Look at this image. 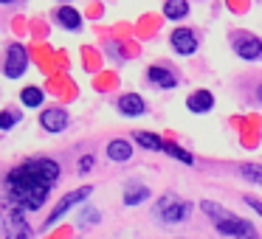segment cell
Instances as JSON below:
<instances>
[{
    "label": "cell",
    "mask_w": 262,
    "mask_h": 239,
    "mask_svg": "<svg viewBox=\"0 0 262 239\" xmlns=\"http://www.w3.org/2000/svg\"><path fill=\"white\" fill-rule=\"evenodd\" d=\"M0 3H3V6H9V3H17V0H0Z\"/></svg>",
    "instance_id": "28"
},
{
    "label": "cell",
    "mask_w": 262,
    "mask_h": 239,
    "mask_svg": "<svg viewBox=\"0 0 262 239\" xmlns=\"http://www.w3.org/2000/svg\"><path fill=\"white\" fill-rule=\"evenodd\" d=\"M234 239H259V236H256V228H254V222H245V228L239 231V236H234Z\"/></svg>",
    "instance_id": "24"
},
{
    "label": "cell",
    "mask_w": 262,
    "mask_h": 239,
    "mask_svg": "<svg viewBox=\"0 0 262 239\" xmlns=\"http://www.w3.org/2000/svg\"><path fill=\"white\" fill-rule=\"evenodd\" d=\"M59 180V163L51 158H31L26 163L14 166L3 177L9 200L23 211H37L48 200V192Z\"/></svg>",
    "instance_id": "1"
},
{
    "label": "cell",
    "mask_w": 262,
    "mask_h": 239,
    "mask_svg": "<svg viewBox=\"0 0 262 239\" xmlns=\"http://www.w3.org/2000/svg\"><path fill=\"white\" fill-rule=\"evenodd\" d=\"M133 141L138 144V147H144V149H149V152H164V141H161L155 132H133Z\"/></svg>",
    "instance_id": "16"
},
{
    "label": "cell",
    "mask_w": 262,
    "mask_h": 239,
    "mask_svg": "<svg viewBox=\"0 0 262 239\" xmlns=\"http://www.w3.org/2000/svg\"><path fill=\"white\" fill-rule=\"evenodd\" d=\"M62 3H71V0H62Z\"/></svg>",
    "instance_id": "30"
},
{
    "label": "cell",
    "mask_w": 262,
    "mask_h": 239,
    "mask_svg": "<svg viewBox=\"0 0 262 239\" xmlns=\"http://www.w3.org/2000/svg\"><path fill=\"white\" fill-rule=\"evenodd\" d=\"M245 222H248V220L228 214V217H223V220H217V231H220L223 236H239V231L245 228Z\"/></svg>",
    "instance_id": "15"
},
{
    "label": "cell",
    "mask_w": 262,
    "mask_h": 239,
    "mask_svg": "<svg viewBox=\"0 0 262 239\" xmlns=\"http://www.w3.org/2000/svg\"><path fill=\"white\" fill-rule=\"evenodd\" d=\"M3 236L6 239H34V231H31L23 208L12 205L6 211V217H3Z\"/></svg>",
    "instance_id": "3"
},
{
    "label": "cell",
    "mask_w": 262,
    "mask_h": 239,
    "mask_svg": "<svg viewBox=\"0 0 262 239\" xmlns=\"http://www.w3.org/2000/svg\"><path fill=\"white\" fill-rule=\"evenodd\" d=\"M234 51H237L239 59H248V62L262 59V40H259V37H251V34H239Z\"/></svg>",
    "instance_id": "8"
},
{
    "label": "cell",
    "mask_w": 262,
    "mask_h": 239,
    "mask_svg": "<svg viewBox=\"0 0 262 239\" xmlns=\"http://www.w3.org/2000/svg\"><path fill=\"white\" fill-rule=\"evenodd\" d=\"M0 233H3V220H0Z\"/></svg>",
    "instance_id": "29"
},
{
    "label": "cell",
    "mask_w": 262,
    "mask_h": 239,
    "mask_svg": "<svg viewBox=\"0 0 262 239\" xmlns=\"http://www.w3.org/2000/svg\"><path fill=\"white\" fill-rule=\"evenodd\" d=\"M91 166H93V155H85V158H82V163H79V169H82V172H88Z\"/></svg>",
    "instance_id": "26"
},
{
    "label": "cell",
    "mask_w": 262,
    "mask_h": 239,
    "mask_svg": "<svg viewBox=\"0 0 262 239\" xmlns=\"http://www.w3.org/2000/svg\"><path fill=\"white\" fill-rule=\"evenodd\" d=\"M245 203H248V205H251V208H254V211H256V214H259V217H262V203H259V200H256V197H245Z\"/></svg>",
    "instance_id": "25"
},
{
    "label": "cell",
    "mask_w": 262,
    "mask_h": 239,
    "mask_svg": "<svg viewBox=\"0 0 262 239\" xmlns=\"http://www.w3.org/2000/svg\"><path fill=\"white\" fill-rule=\"evenodd\" d=\"M239 172H243L251 183H259V186H262V166L259 163H243V166H239Z\"/></svg>",
    "instance_id": "22"
},
{
    "label": "cell",
    "mask_w": 262,
    "mask_h": 239,
    "mask_svg": "<svg viewBox=\"0 0 262 239\" xmlns=\"http://www.w3.org/2000/svg\"><path fill=\"white\" fill-rule=\"evenodd\" d=\"M107 158L113 160V163H127V160L133 158V144L130 141H121V138L110 141L107 144Z\"/></svg>",
    "instance_id": "14"
},
{
    "label": "cell",
    "mask_w": 262,
    "mask_h": 239,
    "mask_svg": "<svg viewBox=\"0 0 262 239\" xmlns=\"http://www.w3.org/2000/svg\"><path fill=\"white\" fill-rule=\"evenodd\" d=\"M17 121H20L17 110H6V113H0V130H12Z\"/></svg>",
    "instance_id": "23"
},
{
    "label": "cell",
    "mask_w": 262,
    "mask_h": 239,
    "mask_svg": "<svg viewBox=\"0 0 262 239\" xmlns=\"http://www.w3.org/2000/svg\"><path fill=\"white\" fill-rule=\"evenodd\" d=\"M164 152H166V155H172V158H175L178 163H186V166H192V163H194L192 152H186V149H181L178 144H164Z\"/></svg>",
    "instance_id": "19"
},
{
    "label": "cell",
    "mask_w": 262,
    "mask_h": 239,
    "mask_svg": "<svg viewBox=\"0 0 262 239\" xmlns=\"http://www.w3.org/2000/svg\"><path fill=\"white\" fill-rule=\"evenodd\" d=\"M26 68H29V51L20 42H12L3 54V76L6 79H20L26 74Z\"/></svg>",
    "instance_id": "4"
},
{
    "label": "cell",
    "mask_w": 262,
    "mask_h": 239,
    "mask_svg": "<svg viewBox=\"0 0 262 239\" xmlns=\"http://www.w3.org/2000/svg\"><path fill=\"white\" fill-rule=\"evenodd\" d=\"M189 14V0H166L164 3V17L166 20H183Z\"/></svg>",
    "instance_id": "17"
},
{
    "label": "cell",
    "mask_w": 262,
    "mask_h": 239,
    "mask_svg": "<svg viewBox=\"0 0 262 239\" xmlns=\"http://www.w3.org/2000/svg\"><path fill=\"white\" fill-rule=\"evenodd\" d=\"M99 220H102V214H99L93 205H85V208H82V214H79V225H82V228L99 225Z\"/></svg>",
    "instance_id": "20"
},
{
    "label": "cell",
    "mask_w": 262,
    "mask_h": 239,
    "mask_svg": "<svg viewBox=\"0 0 262 239\" xmlns=\"http://www.w3.org/2000/svg\"><path fill=\"white\" fill-rule=\"evenodd\" d=\"M211 107H214V96H211V90H194L192 96L186 99V110L194 113V115L211 113Z\"/></svg>",
    "instance_id": "9"
},
{
    "label": "cell",
    "mask_w": 262,
    "mask_h": 239,
    "mask_svg": "<svg viewBox=\"0 0 262 239\" xmlns=\"http://www.w3.org/2000/svg\"><path fill=\"white\" fill-rule=\"evenodd\" d=\"M40 127L46 132H51V135H57V132H65L68 130V113H65L62 107H48L40 113Z\"/></svg>",
    "instance_id": "7"
},
{
    "label": "cell",
    "mask_w": 262,
    "mask_h": 239,
    "mask_svg": "<svg viewBox=\"0 0 262 239\" xmlns=\"http://www.w3.org/2000/svg\"><path fill=\"white\" fill-rule=\"evenodd\" d=\"M169 45H172V51L181 54V57H192V54L198 51V37L189 29H175L169 34Z\"/></svg>",
    "instance_id": "6"
},
{
    "label": "cell",
    "mask_w": 262,
    "mask_h": 239,
    "mask_svg": "<svg viewBox=\"0 0 262 239\" xmlns=\"http://www.w3.org/2000/svg\"><path fill=\"white\" fill-rule=\"evenodd\" d=\"M54 20H57L65 31H79L82 29V14L76 12L71 3H62V6L57 9V14H54Z\"/></svg>",
    "instance_id": "12"
},
{
    "label": "cell",
    "mask_w": 262,
    "mask_h": 239,
    "mask_svg": "<svg viewBox=\"0 0 262 239\" xmlns=\"http://www.w3.org/2000/svg\"><path fill=\"white\" fill-rule=\"evenodd\" d=\"M149 200V186H144L141 180H127L124 183V205H141Z\"/></svg>",
    "instance_id": "13"
},
{
    "label": "cell",
    "mask_w": 262,
    "mask_h": 239,
    "mask_svg": "<svg viewBox=\"0 0 262 239\" xmlns=\"http://www.w3.org/2000/svg\"><path fill=\"white\" fill-rule=\"evenodd\" d=\"M42 99H46V93H42L40 87H34V85H29V87L20 90V102H23V107H40Z\"/></svg>",
    "instance_id": "18"
},
{
    "label": "cell",
    "mask_w": 262,
    "mask_h": 239,
    "mask_svg": "<svg viewBox=\"0 0 262 239\" xmlns=\"http://www.w3.org/2000/svg\"><path fill=\"white\" fill-rule=\"evenodd\" d=\"M147 79L152 82L155 87H161V90H172V87H178V76L172 74L169 68H164V65H152V68L147 70Z\"/></svg>",
    "instance_id": "11"
},
{
    "label": "cell",
    "mask_w": 262,
    "mask_h": 239,
    "mask_svg": "<svg viewBox=\"0 0 262 239\" xmlns=\"http://www.w3.org/2000/svg\"><path fill=\"white\" fill-rule=\"evenodd\" d=\"M256 102H259V104H262V85H259V87H256Z\"/></svg>",
    "instance_id": "27"
},
{
    "label": "cell",
    "mask_w": 262,
    "mask_h": 239,
    "mask_svg": "<svg viewBox=\"0 0 262 239\" xmlns=\"http://www.w3.org/2000/svg\"><path fill=\"white\" fill-rule=\"evenodd\" d=\"M192 214V203L181 200L178 194H164V197L155 203V217H158L164 225H178V222H186Z\"/></svg>",
    "instance_id": "2"
},
{
    "label": "cell",
    "mask_w": 262,
    "mask_h": 239,
    "mask_svg": "<svg viewBox=\"0 0 262 239\" xmlns=\"http://www.w3.org/2000/svg\"><path fill=\"white\" fill-rule=\"evenodd\" d=\"M119 113L127 115V118H138V115L147 113V104H144V99L138 93H124L119 99Z\"/></svg>",
    "instance_id": "10"
},
{
    "label": "cell",
    "mask_w": 262,
    "mask_h": 239,
    "mask_svg": "<svg viewBox=\"0 0 262 239\" xmlns=\"http://www.w3.org/2000/svg\"><path fill=\"white\" fill-rule=\"evenodd\" d=\"M91 194H93V186H79L76 192H68L62 200H59V205H57V208H54L51 214H48V220H46V225H42V228H46V231H48V228H54V225H57V222L62 220L65 214H68L71 208H74V205L85 203V200L91 197Z\"/></svg>",
    "instance_id": "5"
},
{
    "label": "cell",
    "mask_w": 262,
    "mask_h": 239,
    "mask_svg": "<svg viewBox=\"0 0 262 239\" xmlns=\"http://www.w3.org/2000/svg\"><path fill=\"white\" fill-rule=\"evenodd\" d=\"M200 208H203L209 217H214V220H223V217L231 214V211H226L220 203H211V200H203V203H200Z\"/></svg>",
    "instance_id": "21"
}]
</instances>
